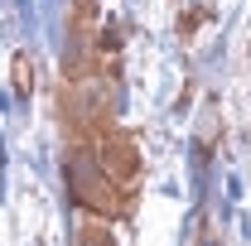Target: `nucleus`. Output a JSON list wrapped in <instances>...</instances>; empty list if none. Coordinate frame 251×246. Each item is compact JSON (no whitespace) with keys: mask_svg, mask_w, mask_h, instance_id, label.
I'll use <instances>...</instances> for the list:
<instances>
[{"mask_svg":"<svg viewBox=\"0 0 251 246\" xmlns=\"http://www.w3.org/2000/svg\"><path fill=\"white\" fill-rule=\"evenodd\" d=\"M68 193H73V203L77 208H87L97 217H116L126 208V188L101 169V159L87 154L82 145L77 150H68Z\"/></svg>","mask_w":251,"mask_h":246,"instance_id":"nucleus-1","label":"nucleus"},{"mask_svg":"<svg viewBox=\"0 0 251 246\" xmlns=\"http://www.w3.org/2000/svg\"><path fill=\"white\" fill-rule=\"evenodd\" d=\"M34 92V58L29 53H15V97Z\"/></svg>","mask_w":251,"mask_h":246,"instance_id":"nucleus-3","label":"nucleus"},{"mask_svg":"<svg viewBox=\"0 0 251 246\" xmlns=\"http://www.w3.org/2000/svg\"><path fill=\"white\" fill-rule=\"evenodd\" d=\"M77 246H116V242H111V232H106L101 222H82V232H77Z\"/></svg>","mask_w":251,"mask_h":246,"instance_id":"nucleus-4","label":"nucleus"},{"mask_svg":"<svg viewBox=\"0 0 251 246\" xmlns=\"http://www.w3.org/2000/svg\"><path fill=\"white\" fill-rule=\"evenodd\" d=\"M92 154L101 159V169H106L121 188H130L135 179H140V150H135V140L121 135V130L106 125L101 135H92Z\"/></svg>","mask_w":251,"mask_h":246,"instance_id":"nucleus-2","label":"nucleus"}]
</instances>
